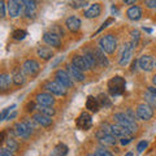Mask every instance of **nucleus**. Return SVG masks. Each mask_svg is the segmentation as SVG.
<instances>
[{"mask_svg":"<svg viewBox=\"0 0 156 156\" xmlns=\"http://www.w3.org/2000/svg\"><path fill=\"white\" fill-rule=\"evenodd\" d=\"M113 120H115L116 124H120V125L125 126V128H128L129 130L133 131V133H136V130H138V125H136L135 120L130 119L126 113H122V112L115 113L113 115Z\"/></svg>","mask_w":156,"mask_h":156,"instance_id":"nucleus-1","label":"nucleus"},{"mask_svg":"<svg viewBox=\"0 0 156 156\" xmlns=\"http://www.w3.org/2000/svg\"><path fill=\"white\" fill-rule=\"evenodd\" d=\"M99 46L104 52L112 55V53H115L116 48H117V39L112 35V34H107V35H103L100 38Z\"/></svg>","mask_w":156,"mask_h":156,"instance_id":"nucleus-2","label":"nucleus"},{"mask_svg":"<svg viewBox=\"0 0 156 156\" xmlns=\"http://www.w3.org/2000/svg\"><path fill=\"white\" fill-rule=\"evenodd\" d=\"M125 86H126V82L122 77H119L116 76L113 78H111L109 82H108V89L109 92L112 95H121L122 92L125 91Z\"/></svg>","mask_w":156,"mask_h":156,"instance_id":"nucleus-3","label":"nucleus"},{"mask_svg":"<svg viewBox=\"0 0 156 156\" xmlns=\"http://www.w3.org/2000/svg\"><path fill=\"white\" fill-rule=\"evenodd\" d=\"M135 47H136V43H134L133 41L126 43V44L124 46L122 52H121V55H120V60H119V64L121 66H126L130 62L131 57H133V52L135 50Z\"/></svg>","mask_w":156,"mask_h":156,"instance_id":"nucleus-4","label":"nucleus"},{"mask_svg":"<svg viewBox=\"0 0 156 156\" xmlns=\"http://www.w3.org/2000/svg\"><path fill=\"white\" fill-rule=\"evenodd\" d=\"M55 81H57L60 85H62L66 89H72L74 86V80L70 77V74L68 73V70H62V69H58L55 73Z\"/></svg>","mask_w":156,"mask_h":156,"instance_id":"nucleus-5","label":"nucleus"},{"mask_svg":"<svg viewBox=\"0 0 156 156\" xmlns=\"http://www.w3.org/2000/svg\"><path fill=\"white\" fill-rule=\"evenodd\" d=\"M44 90L57 96H66V87L60 85L57 81H48L44 83Z\"/></svg>","mask_w":156,"mask_h":156,"instance_id":"nucleus-6","label":"nucleus"},{"mask_svg":"<svg viewBox=\"0 0 156 156\" xmlns=\"http://www.w3.org/2000/svg\"><path fill=\"white\" fill-rule=\"evenodd\" d=\"M136 116L142 121H150L154 117V108L150 104H139L136 107Z\"/></svg>","mask_w":156,"mask_h":156,"instance_id":"nucleus-7","label":"nucleus"},{"mask_svg":"<svg viewBox=\"0 0 156 156\" xmlns=\"http://www.w3.org/2000/svg\"><path fill=\"white\" fill-rule=\"evenodd\" d=\"M39 69H41V66H39L37 60H34V58H29V60H26L22 64V70L29 77H35L38 74Z\"/></svg>","mask_w":156,"mask_h":156,"instance_id":"nucleus-8","label":"nucleus"},{"mask_svg":"<svg viewBox=\"0 0 156 156\" xmlns=\"http://www.w3.org/2000/svg\"><path fill=\"white\" fill-rule=\"evenodd\" d=\"M43 42L46 43L47 46L50 47H53V48H60L61 47V38L57 35V34L52 33L51 30L50 31H46L43 34Z\"/></svg>","mask_w":156,"mask_h":156,"instance_id":"nucleus-9","label":"nucleus"},{"mask_svg":"<svg viewBox=\"0 0 156 156\" xmlns=\"http://www.w3.org/2000/svg\"><path fill=\"white\" fill-rule=\"evenodd\" d=\"M66 70H68V73L70 74V77L74 80V82H83L85 81V73H83V70H81L78 66H76L74 64H68L66 65Z\"/></svg>","mask_w":156,"mask_h":156,"instance_id":"nucleus-10","label":"nucleus"},{"mask_svg":"<svg viewBox=\"0 0 156 156\" xmlns=\"http://www.w3.org/2000/svg\"><path fill=\"white\" fill-rule=\"evenodd\" d=\"M35 101L38 103V105H44V107H52L55 104V98H53V94L51 92H41L38 94L35 98Z\"/></svg>","mask_w":156,"mask_h":156,"instance_id":"nucleus-11","label":"nucleus"},{"mask_svg":"<svg viewBox=\"0 0 156 156\" xmlns=\"http://www.w3.org/2000/svg\"><path fill=\"white\" fill-rule=\"evenodd\" d=\"M7 7H8V13H9V16H11L12 18L18 17L20 14L22 13V11H25V7L21 5L20 3H17L16 0H8Z\"/></svg>","mask_w":156,"mask_h":156,"instance_id":"nucleus-12","label":"nucleus"},{"mask_svg":"<svg viewBox=\"0 0 156 156\" xmlns=\"http://www.w3.org/2000/svg\"><path fill=\"white\" fill-rule=\"evenodd\" d=\"M14 134L20 138H23V139H27L29 136L31 135V129L23 122H16L14 124Z\"/></svg>","mask_w":156,"mask_h":156,"instance_id":"nucleus-13","label":"nucleus"},{"mask_svg":"<svg viewBox=\"0 0 156 156\" xmlns=\"http://www.w3.org/2000/svg\"><path fill=\"white\" fill-rule=\"evenodd\" d=\"M111 133L113 134L117 138H122V136H133V131L129 130L128 128L120 125V124H115V125H111Z\"/></svg>","mask_w":156,"mask_h":156,"instance_id":"nucleus-14","label":"nucleus"},{"mask_svg":"<svg viewBox=\"0 0 156 156\" xmlns=\"http://www.w3.org/2000/svg\"><path fill=\"white\" fill-rule=\"evenodd\" d=\"M77 126L82 130H89L92 126V121H91V116L87 113V112H82V113L78 116L77 119Z\"/></svg>","mask_w":156,"mask_h":156,"instance_id":"nucleus-15","label":"nucleus"},{"mask_svg":"<svg viewBox=\"0 0 156 156\" xmlns=\"http://www.w3.org/2000/svg\"><path fill=\"white\" fill-rule=\"evenodd\" d=\"M72 64H74L76 66H78L81 70H83V72H87V70L91 69L89 62H87V60H86L85 55H78V53L73 55L72 56Z\"/></svg>","mask_w":156,"mask_h":156,"instance_id":"nucleus-16","label":"nucleus"},{"mask_svg":"<svg viewBox=\"0 0 156 156\" xmlns=\"http://www.w3.org/2000/svg\"><path fill=\"white\" fill-rule=\"evenodd\" d=\"M139 68L142 70L144 72H151L154 69V65H155V61H154V58L151 57L150 55H143V56H140L139 57Z\"/></svg>","mask_w":156,"mask_h":156,"instance_id":"nucleus-17","label":"nucleus"},{"mask_svg":"<svg viewBox=\"0 0 156 156\" xmlns=\"http://www.w3.org/2000/svg\"><path fill=\"white\" fill-rule=\"evenodd\" d=\"M12 78H13V83L16 86H22L25 85V72H21V68L18 66H14L13 70H12Z\"/></svg>","mask_w":156,"mask_h":156,"instance_id":"nucleus-18","label":"nucleus"},{"mask_svg":"<svg viewBox=\"0 0 156 156\" xmlns=\"http://www.w3.org/2000/svg\"><path fill=\"white\" fill-rule=\"evenodd\" d=\"M65 26H66L68 30H70L72 33H77L81 29V20L76 16H70V17L66 18Z\"/></svg>","mask_w":156,"mask_h":156,"instance_id":"nucleus-19","label":"nucleus"},{"mask_svg":"<svg viewBox=\"0 0 156 156\" xmlns=\"http://www.w3.org/2000/svg\"><path fill=\"white\" fill-rule=\"evenodd\" d=\"M94 53H95V57H96V61H98V64H99V66L100 68H108L109 61H108V58L105 57L104 51L101 50L100 47H95Z\"/></svg>","mask_w":156,"mask_h":156,"instance_id":"nucleus-20","label":"nucleus"},{"mask_svg":"<svg viewBox=\"0 0 156 156\" xmlns=\"http://www.w3.org/2000/svg\"><path fill=\"white\" fill-rule=\"evenodd\" d=\"M101 14V4L95 3L87 9V11L83 12V16L86 18H98Z\"/></svg>","mask_w":156,"mask_h":156,"instance_id":"nucleus-21","label":"nucleus"},{"mask_svg":"<svg viewBox=\"0 0 156 156\" xmlns=\"http://www.w3.org/2000/svg\"><path fill=\"white\" fill-rule=\"evenodd\" d=\"M33 117H34V120H35L39 125L43 126V128H50V126L53 124V121L51 120V116H47L44 113H42V112L35 113Z\"/></svg>","mask_w":156,"mask_h":156,"instance_id":"nucleus-22","label":"nucleus"},{"mask_svg":"<svg viewBox=\"0 0 156 156\" xmlns=\"http://www.w3.org/2000/svg\"><path fill=\"white\" fill-rule=\"evenodd\" d=\"M12 81H13V78L11 77V74H9L8 72L3 70L2 74H0V89H2L3 92H5L9 87H11Z\"/></svg>","mask_w":156,"mask_h":156,"instance_id":"nucleus-23","label":"nucleus"},{"mask_svg":"<svg viewBox=\"0 0 156 156\" xmlns=\"http://www.w3.org/2000/svg\"><path fill=\"white\" fill-rule=\"evenodd\" d=\"M126 17L131 21H139L142 18V9L138 5H131L128 11H126Z\"/></svg>","mask_w":156,"mask_h":156,"instance_id":"nucleus-24","label":"nucleus"},{"mask_svg":"<svg viewBox=\"0 0 156 156\" xmlns=\"http://www.w3.org/2000/svg\"><path fill=\"white\" fill-rule=\"evenodd\" d=\"M86 108L89 109L90 112H94V113H96V112L99 111V108H100L99 99L90 95L89 98H87V100H86Z\"/></svg>","mask_w":156,"mask_h":156,"instance_id":"nucleus-25","label":"nucleus"},{"mask_svg":"<svg viewBox=\"0 0 156 156\" xmlns=\"http://www.w3.org/2000/svg\"><path fill=\"white\" fill-rule=\"evenodd\" d=\"M83 55H85L91 69H96V68L99 66V64H98V61H96V57H95V53H94V48H92V50H85Z\"/></svg>","mask_w":156,"mask_h":156,"instance_id":"nucleus-26","label":"nucleus"},{"mask_svg":"<svg viewBox=\"0 0 156 156\" xmlns=\"http://www.w3.org/2000/svg\"><path fill=\"white\" fill-rule=\"evenodd\" d=\"M37 52H38V56L41 58H43V60H46V61L53 57V51L48 47H39Z\"/></svg>","mask_w":156,"mask_h":156,"instance_id":"nucleus-27","label":"nucleus"},{"mask_svg":"<svg viewBox=\"0 0 156 156\" xmlns=\"http://www.w3.org/2000/svg\"><path fill=\"white\" fill-rule=\"evenodd\" d=\"M99 140H100V143L103 146H115L117 143L116 136L113 134H105L104 136H101Z\"/></svg>","mask_w":156,"mask_h":156,"instance_id":"nucleus-28","label":"nucleus"},{"mask_svg":"<svg viewBox=\"0 0 156 156\" xmlns=\"http://www.w3.org/2000/svg\"><path fill=\"white\" fill-rule=\"evenodd\" d=\"M144 101L147 104H150L154 109H156V95H154L152 92H150V91L146 92L144 94Z\"/></svg>","mask_w":156,"mask_h":156,"instance_id":"nucleus-29","label":"nucleus"},{"mask_svg":"<svg viewBox=\"0 0 156 156\" xmlns=\"http://www.w3.org/2000/svg\"><path fill=\"white\" fill-rule=\"evenodd\" d=\"M98 99H99L100 105L104 107V108H111V107H112V101H111V99L105 94H100L99 96H98Z\"/></svg>","mask_w":156,"mask_h":156,"instance_id":"nucleus-30","label":"nucleus"},{"mask_svg":"<svg viewBox=\"0 0 156 156\" xmlns=\"http://www.w3.org/2000/svg\"><path fill=\"white\" fill-rule=\"evenodd\" d=\"M68 147L65 144H62V143H58L55 148H53V151H52V154L53 155H66L68 154Z\"/></svg>","mask_w":156,"mask_h":156,"instance_id":"nucleus-31","label":"nucleus"},{"mask_svg":"<svg viewBox=\"0 0 156 156\" xmlns=\"http://www.w3.org/2000/svg\"><path fill=\"white\" fill-rule=\"evenodd\" d=\"M38 109L39 112H42V113H44L47 116H55L56 113V109L55 108H52V107H44V105H38Z\"/></svg>","mask_w":156,"mask_h":156,"instance_id":"nucleus-32","label":"nucleus"},{"mask_svg":"<svg viewBox=\"0 0 156 156\" xmlns=\"http://www.w3.org/2000/svg\"><path fill=\"white\" fill-rule=\"evenodd\" d=\"M5 146L9 150H12V151H17L20 148V144L17 143V140L14 138H11V136H9V138L5 140Z\"/></svg>","mask_w":156,"mask_h":156,"instance_id":"nucleus-33","label":"nucleus"},{"mask_svg":"<svg viewBox=\"0 0 156 156\" xmlns=\"http://www.w3.org/2000/svg\"><path fill=\"white\" fill-rule=\"evenodd\" d=\"M26 34H27V33H26L25 30H21V29H17V30H14V31H13L12 37H13L14 41H22V39L26 37Z\"/></svg>","mask_w":156,"mask_h":156,"instance_id":"nucleus-34","label":"nucleus"},{"mask_svg":"<svg viewBox=\"0 0 156 156\" xmlns=\"http://www.w3.org/2000/svg\"><path fill=\"white\" fill-rule=\"evenodd\" d=\"M69 5L74 9H80L86 5V2L85 0H69Z\"/></svg>","mask_w":156,"mask_h":156,"instance_id":"nucleus-35","label":"nucleus"},{"mask_svg":"<svg viewBox=\"0 0 156 156\" xmlns=\"http://www.w3.org/2000/svg\"><path fill=\"white\" fill-rule=\"evenodd\" d=\"M51 31L52 33H55V34H57L60 38H62V37H65V33H64V29H62L61 26H58V25H53L52 27H51Z\"/></svg>","mask_w":156,"mask_h":156,"instance_id":"nucleus-36","label":"nucleus"},{"mask_svg":"<svg viewBox=\"0 0 156 156\" xmlns=\"http://www.w3.org/2000/svg\"><path fill=\"white\" fill-rule=\"evenodd\" d=\"M148 147V142L147 140H140V142L136 144V151L140 154V152H143V151H146V148Z\"/></svg>","mask_w":156,"mask_h":156,"instance_id":"nucleus-37","label":"nucleus"},{"mask_svg":"<svg viewBox=\"0 0 156 156\" xmlns=\"http://www.w3.org/2000/svg\"><path fill=\"white\" fill-rule=\"evenodd\" d=\"M94 155H96V156H103V155H105V156H111L112 152H109V151H108V150H105L104 147H100V148H98V150L95 151Z\"/></svg>","mask_w":156,"mask_h":156,"instance_id":"nucleus-38","label":"nucleus"},{"mask_svg":"<svg viewBox=\"0 0 156 156\" xmlns=\"http://www.w3.org/2000/svg\"><path fill=\"white\" fill-rule=\"evenodd\" d=\"M130 35H131V41L138 44V42H139V39H140V34H139V31H138V30H131Z\"/></svg>","mask_w":156,"mask_h":156,"instance_id":"nucleus-39","label":"nucleus"},{"mask_svg":"<svg viewBox=\"0 0 156 156\" xmlns=\"http://www.w3.org/2000/svg\"><path fill=\"white\" fill-rule=\"evenodd\" d=\"M25 109H26V112H29V113H31V112H34L37 109V104L34 103V101H29L25 107Z\"/></svg>","mask_w":156,"mask_h":156,"instance_id":"nucleus-40","label":"nucleus"},{"mask_svg":"<svg viewBox=\"0 0 156 156\" xmlns=\"http://www.w3.org/2000/svg\"><path fill=\"white\" fill-rule=\"evenodd\" d=\"M12 155H13V151L9 150L8 147L0 148V156H12Z\"/></svg>","mask_w":156,"mask_h":156,"instance_id":"nucleus-41","label":"nucleus"},{"mask_svg":"<svg viewBox=\"0 0 156 156\" xmlns=\"http://www.w3.org/2000/svg\"><path fill=\"white\" fill-rule=\"evenodd\" d=\"M113 22H115V18H113V17H111V18H108V20H107V21H105V22L103 23V25H101V27L99 29V30H98V31H96V34H98V33H100L101 30H103V29H105L107 26H108V25H111V23H113Z\"/></svg>","mask_w":156,"mask_h":156,"instance_id":"nucleus-42","label":"nucleus"},{"mask_svg":"<svg viewBox=\"0 0 156 156\" xmlns=\"http://www.w3.org/2000/svg\"><path fill=\"white\" fill-rule=\"evenodd\" d=\"M131 140H133V136H122V138L120 139V144L121 146H126V144H129Z\"/></svg>","mask_w":156,"mask_h":156,"instance_id":"nucleus-43","label":"nucleus"},{"mask_svg":"<svg viewBox=\"0 0 156 156\" xmlns=\"http://www.w3.org/2000/svg\"><path fill=\"white\" fill-rule=\"evenodd\" d=\"M144 4L147 8H151V9H155L156 11V0H144Z\"/></svg>","mask_w":156,"mask_h":156,"instance_id":"nucleus-44","label":"nucleus"},{"mask_svg":"<svg viewBox=\"0 0 156 156\" xmlns=\"http://www.w3.org/2000/svg\"><path fill=\"white\" fill-rule=\"evenodd\" d=\"M14 107H16V105H11V107H8V108H5V109H4L3 112H2V120H5L7 119V116H8V113H9V112H11L13 108H14Z\"/></svg>","mask_w":156,"mask_h":156,"instance_id":"nucleus-45","label":"nucleus"},{"mask_svg":"<svg viewBox=\"0 0 156 156\" xmlns=\"http://www.w3.org/2000/svg\"><path fill=\"white\" fill-rule=\"evenodd\" d=\"M126 115H128V116L130 117V119H133V120H136V119H138V116H136V113H135V112L131 111L130 108H129L128 111H126Z\"/></svg>","mask_w":156,"mask_h":156,"instance_id":"nucleus-46","label":"nucleus"},{"mask_svg":"<svg viewBox=\"0 0 156 156\" xmlns=\"http://www.w3.org/2000/svg\"><path fill=\"white\" fill-rule=\"evenodd\" d=\"M0 8H2V18L5 17V2L2 0V3H0Z\"/></svg>","mask_w":156,"mask_h":156,"instance_id":"nucleus-47","label":"nucleus"},{"mask_svg":"<svg viewBox=\"0 0 156 156\" xmlns=\"http://www.w3.org/2000/svg\"><path fill=\"white\" fill-rule=\"evenodd\" d=\"M138 64H139V62L136 61V60H134L133 62H131V68H130V72H131V73H134V72L136 70V65H138Z\"/></svg>","mask_w":156,"mask_h":156,"instance_id":"nucleus-48","label":"nucleus"},{"mask_svg":"<svg viewBox=\"0 0 156 156\" xmlns=\"http://www.w3.org/2000/svg\"><path fill=\"white\" fill-rule=\"evenodd\" d=\"M124 2H125L126 5H133V4L136 3V0H124Z\"/></svg>","mask_w":156,"mask_h":156,"instance_id":"nucleus-49","label":"nucleus"},{"mask_svg":"<svg viewBox=\"0 0 156 156\" xmlns=\"http://www.w3.org/2000/svg\"><path fill=\"white\" fill-rule=\"evenodd\" d=\"M147 89H148L150 92H152L154 95H156V86H150V87H147Z\"/></svg>","mask_w":156,"mask_h":156,"instance_id":"nucleus-50","label":"nucleus"},{"mask_svg":"<svg viewBox=\"0 0 156 156\" xmlns=\"http://www.w3.org/2000/svg\"><path fill=\"white\" fill-rule=\"evenodd\" d=\"M4 139H5V130H4L3 131V133H2V135H0V142H4Z\"/></svg>","mask_w":156,"mask_h":156,"instance_id":"nucleus-51","label":"nucleus"},{"mask_svg":"<svg viewBox=\"0 0 156 156\" xmlns=\"http://www.w3.org/2000/svg\"><path fill=\"white\" fill-rule=\"evenodd\" d=\"M16 116H17V113H16V112H14V113L9 115V116L7 117V120H13V119H14V117H16Z\"/></svg>","mask_w":156,"mask_h":156,"instance_id":"nucleus-52","label":"nucleus"},{"mask_svg":"<svg viewBox=\"0 0 156 156\" xmlns=\"http://www.w3.org/2000/svg\"><path fill=\"white\" fill-rule=\"evenodd\" d=\"M151 81H152V85H154V86H156V74H154V76H152V78H151Z\"/></svg>","mask_w":156,"mask_h":156,"instance_id":"nucleus-53","label":"nucleus"},{"mask_svg":"<svg viewBox=\"0 0 156 156\" xmlns=\"http://www.w3.org/2000/svg\"><path fill=\"white\" fill-rule=\"evenodd\" d=\"M112 13H113V14L115 13H119V9H117V7H115V5L112 7Z\"/></svg>","mask_w":156,"mask_h":156,"instance_id":"nucleus-54","label":"nucleus"},{"mask_svg":"<svg viewBox=\"0 0 156 156\" xmlns=\"http://www.w3.org/2000/svg\"><path fill=\"white\" fill-rule=\"evenodd\" d=\"M143 30H144V31H147V33H152V30H151V29H146V27H143Z\"/></svg>","mask_w":156,"mask_h":156,"instance_id":"nucleus-55","label":"nucleus"},{"mask_svg":"<svg viewBox=\"0 0 156 156\" xmlns=\"http://www.w3.org/2000/svg\"><path fill=\"white\" fill-rule=\"evenodd\" d=\"M155 66H156V60H155Z\"/></svg>","mask_w":156,"mask_h":156,"instance_id":"nucleus-56","label":"nucleus"}]
</instances>
